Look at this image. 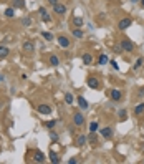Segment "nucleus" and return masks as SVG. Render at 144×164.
Instances as JSON below:
<instances>
[{"mask_svg":"<svg viewBox=\"0 0 144 164\" xmlns=\"http://www.w3.org/2000/svg\"><path fill=\"white\" fill-rule=\"evenodd\" d=\"M53 12H55L56 15H65V13H66V5L58 2L56 5H53Z\"/></svg>","mask_w":144,"mask_h":164,"instance_id":"1","label":"nucleus"},{"mask_svg":"<svg viewBox=\"0 0 144 164\" xmlns=\"http://www.w3.org/2000/svg\"><path fill=\"white\" fill-rule=\"evenodd\" d=\"M131 25H132V20H131V18H123V20L118 22V28H119V30H126V28H129Z\"/></svg>","mask_w":144,"mask_h":164,"instance_id":"2","label":"nucleus"},{"mask_svg":"<svg viewBox=\"0 0 144 164\" xmlns=\"http://www.w3.org/2000/svg\"><path fill=\"white\" fill-rule=\"evenodd\" d=\"M121 46H123V51H132L134 50V43H132L131 40H127V38H124L123 42H121Z\"/></svg>","mask_w":144,"mask_h":164,"instance_id":"3","label":"nucleus"},{"mask_svg":"<svg viewBox=\"0 0 144 164\" xmlns=\"http://www.w3.org/2000/svg\"><path fill=\"white\" fill-rule=\"evenodd\" d=\"M109 98L113 101H119L121 98H123V93H121V90H109Z\"/></svg>","mask_w":144,"mask_h":164,"instance_id":"4","label":"nucleus"},{"mask_svg":"<svg viewBox=\"0 0 144 164\" xmlns=\"http://www.w3.org/2000/svg\"><path fill=\"white\" fill-rule=\"evenodd\" d=\"M86 85H88L89 88H93V90L99 88V81H98V78H94V76H89L88 80H86Z\"/></svg>","mask_w":144,"mask_h":164,"instance_id":"5","label":"nucleus"},{"mask_svg":"<svg viewBox=\"0 0 144 164\" xmlns=\"http://www.w3.org/2000/svg\"><path fill=\"white\" fill-rule=\"evenodd\" d=\"M73 123L76 124V126H83L85 124V116L81 113H75V116H73Z\"/></svg>","mask_w":144,"mask_h":164,"instance_id":"6","label":"nucleus"},{"mask_svg":"<svg viewBox=\"0 0 144 164\" xmlns=\"http://www.w3.org/2000/svg\"><path fill=\"white\" fill-rule=\"evenodd\" d=\"M37 111L40 114H50L51 113V106L50 105H38L37 106Z\"/></svg>","mask_w":144,"mask_h":164,"instance_id":"7","label":"nucleus"},{"mask_svg":"<svg viewBox=\"0 0 144 164\" xmlns=\"http://www.w3.org/2000/svg\"><path fill=\"white\" fill-rule=\"evenodd\" d=\"M99 133H101V136H103L104 139H111V138H113V128H109V126L103 128Z\"/></svg>","mask_w":144,"mask_h":164,"instance_id":"8","label":"nucleus"},{"mask_svg":"<svg viewBox=\"0 0 144 164\" xmlns=\"http://www.w3.org/2000/svg\"><path fill=\"white\" fill-rule=\"evenodd\" d=\"M22 48H23V51H27V53H32V51H35V45H33V42H30V40L23 42Z\"/></svg>","mask_w":144,"mask_h":164,"instance_id":"9","label":"nucleus"},{"mask_svg":"<svg viewBox=\"0 0 144 164\" xmlns=\"http://www.w3.org/2000/svg\"><path fill=\"white\" fill-rule=\"evenodd\" d=\"M58 45L61 46V48H68V46H70V40H68L65 35H61V37H58Z\"/></svg>","mask_w":144,"mask_h":164,"instance_id":"10","label":"nucleus"},{"mask_svg":"<svg viewBox=\"0 0 144 164\" xmlns=\"http://www.w3.org/2000/svg\"><path fill=\"white\" fill-rule=\"evenodd\" d=\"M9 53H10L9 46H5V45H0V60L7 58V56H9Z\"/></svg>","mask_w":144,"mask_h":164,"instance_id":"11","label":"nucleus"},{"mask_svg":"<svg viewBox=\"0 0 144 164\" xmlns=\"http://www.w3.org/2000/svg\"><path fill=\"white\" fill-rule=\"evenodd\" d=\"M38 12H40V15H42V20H43V22H50V20H51L50 13H48L47 10L43 9V7H40V10H38Z\"/></svg>","mask_w":144,"mask_h":164,"instance_id":"12","label":"nucleus"},{"mask_svg":"<svg viewBox=\"0 0 144 164\" xmlns=\"http://www.w3.org/2000/svg\"><path fill=\"white\" fill-rule=\"evenodd\" d=\"M12 7L13 9H25V0H13Z\"/></svg>","mask_w":144,"mask_h":164,"instance_id":"13","label":"nucleus"},{"mask_svg":"<svg viewBox=\"0 0 144 164\" xmlns=\"http://www.w3.org/2000/svg\"><path fill=\"white\" fill-rule=\"evenodd\" d=\"M81 58H83V63H85V65H91V63H93V56H91V53H83Z\"/></svg>","mask_w":144,"mask_h":164,"instance_id":"14","label":"nucleus"},{"mask_svg":"<svg viewBox=\"0 0 144 164\" xmlns=\"http://www.w3.org/2000/svg\"><path fill=\"white\" fill-rule=\"evenodd\" d=\"M78 106H80L81 109H88V101L83 96H78Z\"/></svg>","mask_w":144,"mask_h":164,"instance_id":"15","label":"nucleus"},{"mask_svg":"<svg viewBox=\"0 0 144 164\" xmlns=\"http://www.w3.org/2000/svg\"><path fill=\"white\" fill-rule=\"evenodd\" d=\"M33 161H37V163H43V161H45V156H43V152H42V151H37V152H35Z\"/></svg>","mask_w":144,"mask_h":164,"instance_id":"16","label":"nucleus"},{"mask_svg":"<svg viewBox=\"0 0 144 164\" xmlns=\"http://www.w3.org/2000/svg\"><path fill=\"white\" fill-rule=\"evenodd\" d=\"M86 141H88V138H86V136H83V134H80L76 138V144H78V146H85Z\"/></svg>","mask_w":144,"mask_h":164,"instance_id":"17","label":"nucleus"},{"mask_svg":"<svg viewBox=\"0 0 144 164\" xmlns=\"http://www.w3.org/2000/svg\"><path fill=\"white\" fill-rule=\"evenodd\" d=\"M108 61H109V58H108L106 55H99V56H98V65H106Z\"/></svg>","mask_w":144,"mask_h":164,"instance_id":"18","label":"nucleus"},{"mask_svg":"<svg viewBox=\"0 0 144 164\" xmlns=\"http://www.w3.org/2000/svg\"><path fill=\"white\" fill-rule=\"evenodd\" d=\"M5 17L13 18V17H15V9H13V7H9V9L5 10Z\"/></svg>","mask_w":144,"mask_h":164,"instance_id":"19","label":"nucleus"},{"mask_svg":"<svg viewBox=\"0 0 144 164\" xmlns=\"http://www.w3.org/2000/svg\"><path fill=\"white\" fill-rule=\"evenodd\" d=\"M58 63H60L58 56H56V55H51V56H50V65H51V66H58Z\"/></svg>","mask_w":144,"mask_h":164,"instance_id":"20","label":"nucleus"},{"mask_svg":"<svg viewBox=\"0 0 144 164\" xmlns=\"http://www.w3.org/2000/svg\"><path fill=\"white\" fill-rule=\"evenodd\" d=\"M50 161L53 164H58L60 163V157L56 156V152H53V151H50Z\"/></svg>","mask_w":144,"mask_h":164,"instance_id":"21","label":"nucleus"},{"mask_svg":"<svg viewBox=\"0 0 144 164\" xmlns=\"http://www.w3.org/2000/svg\"><path fill=\"white\" fill-rule=\"evenodd\" d=\"M134 113L136 114H141V113H144V103H139V105L134 108Z\"/></svg>","mask_w":144,"mask_h":164,"instance_id":"22","label":"nucleus"},{"mask_svg":"<svg viewBox=\"0 0 144 164\" xmlns=\"http://www.w3.org/2000/svg\"><path fill=\"white\" fill-rule=\"evenodd\" d=\"M71 33H73V37H75V38H83V32H81L80 28H75Z\"/></svg>","mask_w":144,"mask_h":164,"instance_id":"23","label":"nucleus"},{"mask_svg":"<svg viewBox=\"0 0 144 164\" xmlns=\"http://www.w3.org/2000/svg\"><path fill=\"white\" fill-rule=\"evenodd\" d=\"M65 101H66V105H71L73 103V95L71 93H66V95H65Z\"/></svg>","mask_w":144,"mask_h":164,"instance_id":"24","label":"nucleus"},{"mask_svg":"<svg viewBox=\"0 0 144 164\" xmlns=\"http://www.w3.org/2000/svg\"><path fill=\"white\" fill-rule=\"evenodd\" d=\"M42 37L45 38V40H48V42H50V40H53V35H51L50 32H42Z\"/></svg>","mask_w":144,"mask_h":164,"instance_id":"25","label":"nucleus"},{"mask_svg":"<svg viewBox=\"0 0 144 164\" xmlns=\"http://www.w3.org/2000/svg\"><path fill=\"white\" fill-rule=\"evenodd\" d=\"M73 23L76 25V28H80V27L83 25V18H81V17H76L75 20H73Z\"/></svg>","mask_w":144,"mask_h":164,"instance_id":"26","label":"nucleus"},{"mask_svg":"<svg viewBox=\"0 0 144 164\" xmlns=\"http://www.w3.org/2000/svg\"><path fill=\"white\" fill-rule=\"evenodd\" d=\"M143 63H144V58H138L136 60V63H134V70H139Z\"/></svg>","mask_w":144,"mask_h":164,"instance_id":"27","label":"nucleus"},{"mask_svg":"<svg viewBox=\"0 0 144 164\" xmlns=\"http://www.w3.org/2000/svg\"><path fill=\"white\" fill-rule=\"evenodd\" d=\"M22 23H23V25H25V27H30V25H32V18H30V17H23V20H22Z\"/></svg>","mask_w":144,"mask_h":164,"instance_id":"28","label":"nucleus"},{"mask_svg":"<svg viewBox=\"0 0 144 164\" xmlns=\"http://www.w3.org/2000/svg\"><path fill=\"white\" fill-rule=\"evenodd\" d=\"M89 141H91V143L93 144H96V141H98V138H96V133H89Z\"/></svg>","mask_w":144,"mask_h":164,"instance_id":"29","label":"nucleus"},{"mask_svg":"<svg viewBox=\"0 0 144 164\" xmlns=\"http://www.w3.org/2000/svg\"><path fill=\"white\" fill-rule=\"evenodd\" d=\"M96 129H98V123H91L89 124V133H96Z\"/></svg>","mask_w":144,"mask_h":164,"instance_id":"30","label":"nucleus"},{"mask_svg":"<svg viewBox=\"0 0 144 164\" xmlns=\"http://www.w3.org/2000/svg\"><path fill=\"white\" fill-rule=\"evenodd\" d=\"M55 123H56V121H53V119H51V121H47V123H45V126H47L48 129H53V128H55Z\"/></svg>","mask_w":144,"mask_h":164,"instance_id":"31","label":"nucleus"},{"mask_svg":"<svg viewBox=\"0 0 144 164\" xmlns=\"http://www.w3.org/2000/svg\"><path fill=\"white\" fill-rule=\"evenodd\" d=\"M119 118H121V121L126 119V109H119Z\"/></svg>","mask_w":144,"mask_h":164,"instance_id":"32","label":"nucleus"},{"mask_svg":"<svg viewBox=\"0 0 144 164\" xmlns=\"http://www.w3.org/2000/svg\"><path fill=\"white\" fill-rule=\"evenodd\" d=\"M50 138H51V141H58V134H56L55 131H51V134H50Z\"/></svg>","mask_w":144,"mask_h":164,"instance_id":"33","label":"nucleus"},{"mask_svg":"<svg viewBox=\"0 0 144 164\" xmlns=\"http://www.w3.org/2000/svg\"><path fill=\"white\" fill-rule=\"evenodd\" d=\"M114 51H116V53H121V51H123V46H121V45H118V46L114 48Z\"/></svg>","mask_w":144,"mask_h":164,"instance_id":"34","label":"nucleus"},{"mask_svg":"<svg viewBox=\"0 0 144 164\" xmlns=\"http://www.w3.org/2000/svg\"><path fill=\"white\" fill-rule=\"evenodd\" d=\"M47 2H48L50 5H56V4H58V0H47Z\"/></svg>","mask_w":144,"mask_h":164,"instance_id":"35","label":"nucleus"},{"mask_svg":"<svg viewBox=\"0 0 144 164\" xmlns=\"http://www.w3.org/2000/svg\"><path fill=\"white\" fill-rule=\"evenodd\" d=\"M109 63H111V66L114 68V70H118V63H116V61H109Z\"/></svg>","mask_w":144,"mask_h":164,"instance_id":"36","label":"nucleus"},{"mask_svg":"<svg viewBox=\"0 0 144 164\" xmlns=\"http://www.w3.org/2000/svg\"><path fill=\"white\" fill-rule=\"evenodd\" d=\"M68 163H70V164H76V159H75V157H71V159L68 161Z\"/></svg>","mask_w":144,"mask_h":164,"instance_id":"37","label":"nucleus"},{"mask_svg":"<svg viewBox=\"0 0 144 164\" xmlns=\"http://www.w3.org/2000/svg\"><path fill=\"white\" fill-rule=\"evenodd\" d=\"M143 95H144V88H143V90H139V96H143Z\"/></svg>","mask_w":144,"mask_h":164,"instance_id":"38","label":"nucleus"},{"mask_svg":"<svg viewBox=\"0 0 144 164\" xmlns=\"http://www.w3.org/2000/svg\"><path fill=\"white\" fill-rule=\"evenodd\" d=\"M139 4H141V7L144 9V0H139Z\"/></svg>","mask_w":144,"mask_h":164,"instance_id":"39","label":"nucleus"},{"mask_svg":"<svg viewBox=\"0 0 144 164\" xmlns=\"http://www.w3.org/2000/svg\"><path fill=\"white\" fill-rule=\"evenodd\" d=\"M131 2H132V4H138V2H139V0H131Z\"/></svg>","mask_w":144,"mask_h":164,"instance_id":"40","label":"nucleus"},{"mask_svg":"<svg viewBox=\"0 0 144 164\" xmlns=\"http://www.w3.org/2000/svg\"><path fill=\"white\" fill-rule=\"evenodd\" d=\"M2 80H4V76H2V75H0V81H2Z\"/></svg>","mask_w":144,"mask_h":164,"instance_id":"41","label":"nucleus"},{"mask_svg":"<svg viewBox=\"0 0 144 164\" xmlns=\"http://www.w3.org/2000/svg\"><path fill=\"white\" fill-rule=\"evenodd\" d=\"M2 2H7V0H2Z\"/></svg>","mask_w":144,"mask_h":164,"instance_id":"42","label":"nucleus"}]
</instances>
